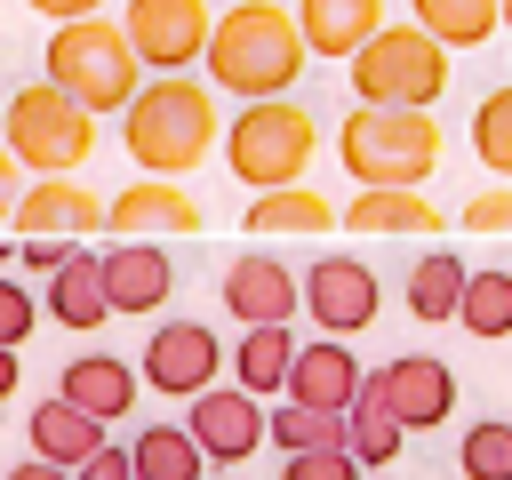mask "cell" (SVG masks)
I'll return each instance as SVG.
<instances>
[{"label":"cell","instance_id":"cell-1","mask_svg":"<svg viewBox=\"0 0 512 480\" xmlns=\"http://www.w3.org/2000/svg\"><path fill=\"white\" fill-rule=\"evenodd\" d=\"M224 136V112H216V88L192 80V72H152L128 104H120V144L144 176H192Z\"/></svg>","mask_w":512,"mask_h":480},{"label":"cell","instance_id":"cell-2","mask_svg":"<svg viewBox=\"0 0 512 480\" xmlns=\"http://www.w3.org/2000/svg\"><path fill=\"white\" fill-rule=\"evenodd\" d=\"M200 64H208V88H224L240 104H264V96H288L312 56H304V32H296V8H280V0H232L208 24Z\"/></svg>","mask_w":512,"mask_h":480},{"label":"cell","instance_id":"cell-3","mask_svg":"<svg viewBox=\"0 0 512 480\" xmlns=\"http://www.w3.org/2000/svg\"><path fill=\"white\" fill-rule=\"evenodd\" d=\"M224 168L248 184V192H280V184H304L312 176V152H320V120L296 104V96H264V104H240L216 136Z\"/></svg>","mask_w":512,"mask_h":480},{"label":"cell","instance_id":"cell-4","mask_svg":"<svg viewBox=\"0 0 512 480\" xmlns=\"http://www.w3.org/2000/svg\"><path fill=\"white\" fill-rule=\"evenodd\" d=\"M48 88H64L80 112H120L136 88H144V64L128 48V32L112 16H72V24H48Z\"/></svg>","mask_w":512,"mask_h":480},{"label":"cell","instance_id":"cell-5","mask_svg":"<svg viewBox=\"0 0 512 480\" xmlns=\"http://www.w3.org/2000/svg\"><path fill=\"white\" fill-rule=\"evenodd\" d=\"M336 160L352 184H400L424 192V176L440 168V120L432 112H392V104H360L336 128Z\"/></svg>","mask_w":512,"mask_h":480},{"label":"cell","instance_id":"cell-6","mask_svg":"<svg viewBox=\"0 0 512 480\" xmlns=\"http://www.w3.org/2000/svg\"><path fill=\"white\" fill-rule=\"evenodd\" d=\"M344 72H352L360 104H392V112H432L448 96V48L416 24H376L344 56Z\"/></svg>","mask_w":512,"mask_h":480},{"label":"cell","instance_id":"cell-7","mask_svg":"<svg viewBox=\"0 0 512 480\" xmlns=\"http://www.w3.org/2000/svg\"><path fill=\"white\" fill-rule=\"evenodd\" d=\"M0 144H8V160H16L24 176H80L88 152H96V112H80L64 88L32 80V88L8 96V112H0Z\"/></svg>","mask_w":512,"mask_h":480},{"label":"cell","instance_id":"cell-8","mask_svg":"<svg viewBox=\"0 0 512 480\" xmlns=\"http://www.w3.org/2000/svg\"><path fill=\"white\" fill-rule=\"evenodd\" d=\"M208 24H216L208 0H128L120 8V32L144 72H192L208 48Z\"/></svg>","mask_w":512,"mask_h":480},{"label":"cell","instance_id":"cell-9","mask_svg":"<svg viewBox=\"0 0 512 480\" xmlns=\"http://www.w3.org/2000/svg\"><path fill=\"white\" fill-rule=\"evenodd\" d=\"M296 296L320 320V336H360L384 312V288H376V272L360 256H320L312 272H296Z\"/></svg>","mask_w":512,"mask_h":480},{"label":"cell","instance_id":"cell-10","mask_svg":"<svg viewBox=\"0 0 512 480\" xmlns=\"http://www.w3.org/2000/svg\"><path fill=\"white\" fill-rule=\"evenodd\" d=\"M184 432L208 464H248L264 448V400L240 392V384H208V392L184 400Z\"/></svg>","mask_w":512,"mask_h":480},{"label":"cell","instance_id":"cell-11","mask_svg":"<svg viewBox=\"0 0 512 480\" xmlns=\"http://www.w3.org/2000/svg\"><path fill=\"white\" fill-rule=\"evenodd\" d=\"M136 368H144V384H152V392L192 400V392H208V384H216L224 344H216V328H208V320H160Z\"/></svg>","mask_w":512,"mask_h":480},{"label":"cell","instance_id":"cell-12","mask_svg":"<svg viewBox=\"0 0 512 480\" xmlns=\"http://www.w3.org/2000/svg\"><path fill=\"white\" fill-rule=\"evenodd\" d=\"M368 392L392 408L400 432H432V424H448V408H456V368L432 360V352H400V360H384V368L368 376Z\"/></svg>","mask_w":512,"mask_h":480},{"label":"cell","instance_id":"cell-13","mask_svg":"<svg viewBox=\"0 0 512 480\" xmlns=\"http://www.w3.org/2000/svg\"><path fill=\"white\" fill-rule=\"evenodd\" d=\"M8 224H16V240H96L104 200L88 192V176H32Z\"/></svg>","mask_w":512,"mask_h":480},{"label":"cell","instance_id":"cell-14","mask_svg":"<svg viewBox=\"0 0 512 480\" xmlns=\"http://www.w3.org/2000/svg\"><path fill=\"white\" fill-rule=\"evenodd\" d=\"M104 232L112 240H184V232H200V200L168 176H136L120 200H104Z\"/></svg>","mask_w":512,"mask_h":480},{"label":"cell","instance_id":"cell-15","mask_svg":"<svg viewBox=\"0 0 512 480\" xmlns=\"http://www.w3.org/2000/svg\"><path fill=\"white\" fill-rule=\"evenodd\" d=\"M224 312H232L240 328H288V320L304 312L296 272H288L280 256H264V248L232 256V264H224Z\"/></svg>","mask_w":512,"mask_h":480},{"label":"cell","instance_id":"cell-16","mask_svg":"<svg viewBox=\"0 0 512 480\" xmlns=\"http://www.w3.org/2000/svg\"><path fill=\"white\" fill-rule=\"evenodd\" d=\"M336 224H344L352 240H440V232H448V216H440L424 192H400V184H360V192L336 208Z\"/></svg>","mask_w":512,"mask_h":480},{"label":"cell","instance_id":"cell-17","mask_svg":"<svg viewBox=\"0 0 512 480\" xmlns=\"http://www.w3.org/2000/svg\"><path fill=\"white\" fill-rule=\"evenodd\" d=\"M360 376H368V368L352 360V344H344V336H312V344H296L280 400H304V408H328V416H344V408L360 400Z\"/></svg>","mask_w":512,"mask_h":480},{"label":"cell","instance_id":"cell-18","mask_svg":"<svg viewBox=\"0 0 512 480\" xmlns=\"http://www.w3.org/2000/svg\"><path fill=\"white\" fill-rule=\"evenodd\" d=\"M104 264V304L112 312H160L168 296H176V264H168V248L160 240H120V248H104L96 256Z\"/></svg>","mask_w":512,"mask_h":480},{"label":"cell","instance_id":"cell-19","mask_svg":"<svg viewBox=\"0 0 512 480\" xmlns=\"http://www.w3.org/2000/svg\"><path fill=\"white\" fill-rule=\"evenodd\" d=\"M24 440H32V456H40V464H56V472H80V464L104 448V424H96L88 408H72L64 392H48V400H32V416H24Z\"/></svg>","mask_w":512,"mask_h":480},{"label":"cell","instance_id":"cell-20","mask_svg":"<svg viewBox=\"0 0 512 480\" xmlns=\"http://www.w3.org/2000/svg\"><path fill=\"white\" fill-rule=\"evenodd\" d=\"M56 392H64L72 408H88L96 424H120V416L136 408V360H120V352H80V360L56 376Z\"/></svg>","mask_w":512,"mask_h":480},{"label":"cell","instance_id":"cell-21","mask_svg":"<svg viewBox=\"0 0 512 480\" xmlns=\"http://www.w3.org/2000/svg\"><path fill=\"white\" fill-rule=\"evenodd\" d=\"M320 232H336V200L312 184H280L248 200V240H320Z\"/></svg>","mask_w":512,"mask_h":480},{"label":"cell","instance_id":"cell-22","mask_svg":"<svg viewBox=\"0 0 512 480\" xmlns=\"http://www.w3.org/2000/svg\"><path fill=\"white\" fill-rule=\"evenodd\" d=\"M384 24V0H296V32H304V56H352L368 32Z\"/></svg>","mask_w":512,"mask_h":480},{"label":"cell","instance_id":"cell-23","mask_svg":"<svg viewBox=\"0 0 512 480\" xmlns=\"http://www.w3.org/2000/svg\"><path fill=\"white\" fill-rule=\"evenodd\" d=\"M40 312H48V320H64V328H104V320H112V304H104V264H96L88 248H72V256L48 272Z\"/></svg>","mask_w":512,"mask_h":480},{"label":"cell","instance_id":"cell-24","mask_svg":"<svg viewBox=\"0 0 512 480\" xmlns=\"http://www.w3.org/2000/svg\"><path fill=\"white\" fill-rule=\"evenodd\" d=\"M408 24L432 32L440 48H488L504 32V8L496 0H408Z\"/></svg>","mask_w":512,"mask_h":480},{"label":"cell","instance_id":"cell-25","mask_svg":"<svg viewBox=\"0 0 512 480\" xmlns=\"http://www.w3.org/2000/svg\"><path fill=\"white\" fill-rule=\"evenodd\" d=\"M224 360H232V384H240V392H256V400H272V392L288 384V360H296V336H288V328H248V336H240V344H232Z\"/></svg>","mask_w":512,"mask_h":480},{"label":"cell","instance_id":"cell-26","mask_svg":"<svg viewBox=\"0 0 512 480\" xmlns=\"http://www.w3.org/2000/svg\"><path fill=\"white\" fill-rule=\"evenodd\" d=\"M400 440H408V432L392 424V408H384V400L368 392V376H360V400L344 408V456H352L360 472H384V464L400 456Z\"/></svg>","mask_w":512,"mask_h":480},{"label":"cell","instance_id":"cell-27","mask_svg":"<svg viewBox=\"0 0 512 480\" xmlns=\"http://www.w3.org/2000/svg\"><path fill=\"white\" fill-rule=\"evenodd\" d=\"M128 464H136V480H208V456L192 448L184 424H144L128 440Z\"/></svg>","mask_w":512,"mask_h":480},{"label":"cell","instance_id":"cell-28","mask_svg":"<svg viewBox=\"0 0 512 480\" xmlns=\"http://www.w3.org/2000/svg\"><path fill=\"white\" fill-rule=\"evenodd\" d=\"M456 296H464V256L456 248H424L408 264V312L416 320H456Z\"/></svg>","mask_w":512,"mask_h":480},{"label":"cell","instance_id":"cell-29","mask_svg":"<svg viewBox=\"0 0 512 480\" xmlns=\"http://www.w3.org/2000/svg\"><path fill=\"white\" fill-rule=\"evenodd\" d=\"M264 440H272L280 456H304V448H344V416H328V408H304V400H272V416H264Z\"/></svg>","mask_w":512,"mask_h":480},{"label":"cell","instance_id":"cell-30","mask_svg":"<svg viewBox=\"0 0 512 480\" xmlns=\"http://www.w3.org/2000/svg\"><path fill=\"white\" fill-rule=\"evenodd\" d=\"M456 320H464V336H480V344L512 336V272H464Z\"/></svg>","mask_w":512,"mask_h":480},{"label":"cell","instance_id":"cell-31","mask_svg":"<svg viewBox=\"0 0 512 480\" xmlns=\"http://www.w3.org/2000/svg\"><path fill=\"white\" fill-rule=\"evenodd\" d=\"M472 152H480V168H488L496 184H512V80L480 96V112H472Z\"/></svg>","mask_w":512,"mask_h":480},{"label":"cell","instance_id":"cell-32","mask_svg":"<svg viewBox=\"0 0 512 480\" xmlns=\"http://www.w3.org/2000/svg\"><path fill=\"white\" fill-rule=\"evenodd\" d=\"M456 464H464V480H512V424H504V416H480V424L464 432Z\"/></svg>","mask_w":512,"mask_h":480},{"label":"cell","instance_id":"cell-33","mask_svg":"<svg viewBox=\"0 0 512 480\" xmlns=\"http://www.w3.org/2000/svg\"><path fill=\"white\" fill-rule=\"evenodd\" d=\"M32 320H40V296H32L16 272H0V344H8V352H24Z\"/></svg>","mask_w":512,"mask_h":480},{"label":"cell","instance_id":"cell-34","mask_svg":"<svg viewBox=\"0 0 512 480\" xmlns=\"http://www.w3.org/2000/svg\"><path fill=\"white\" fill-rule=\"evenodd\" d=\"M464 232H480V240H512V184L472 192V200H464Z\"/></svg>","mask_w":512,"mask_h":480},{"label":"cell","instance_id":"cell-35","mask_svg":"<svg viewBox=\"0 0 512 480\" xmlns=\"http://www.w3.org/2000/svg\"><path fill=\"white\" fill-rule=\"evenodd\" d=\"M280 480H360V464L344 448H304V456L280 464Z\"/></svg>","mask_w":512,"mask_h":480},{"label":"cell","instance_id":"cell-36","mask_svg":"<svg viewBox=\"0 0 512 480\" xmlns=\"http://www.w3.org/2000/svg\"><path fill=\"white\" fill-rule=\"evenodd\" d=\"M72 480H136V464H128V448H112V440H104V448H96Z\"/></svg>","mask_w":512,"mask_h":480},{"label":"cell","instance_id":"cell-37","mask_svg":"<svg viewBox=\"0 0 512 480\" xmlns=\"http://www.w3.org/2000/svg\"><path fill=\"white\" fill-rule=\"evenodd\" d=\"M16 256H24L32 272H56V264L72 256V240H16Z\"/></svg>","mask_w":512,"mask_h":480},{"label":"cell","instance_id":"cell-38","mask_svg":"<svg viewBox=\"0 0 512 480\" xmlns=\"http://www.w3.org/2000/svg\"><path fill=\"white\" fill-rule=\"evenodd\" d=\"M32 16H48V24H72V16H104V0H24Z\"/></svg>","mask_w":512,"mask_h":480},{"label":"cell","instance_id":"cell-39","mask_svg":"<svg viewBox=\"0 0 512 480\" xmlns=\"http://www.w3.org/2000/svg\"><path fill=\"white\" fill-rule=\"evenodd\" d=\"M16 200H24V192H16V160H8V144H0V224L16 216Z\"/></svg>","mask_w":512,"mask_h":480},{"label":"cell","instance_id":"cell-40","mask_svg":"<svg viewBox=\"0 0 512 480\" xmlns=\"http://www.w3.org/2000/svg\"><path fill=\"white\" fill-rule=\"evenodd\" d=\"M8 480H72V472H56V464H40V456H24V464H16Z\"/></svg>","mask_w":512,"mask_h":480},{"label":"cell","instance_id":"cell-41","mask_svg":"<svg viewBox=\"0 0 512 480\" xmlns=\"http://www.w3.org/2000/svg\"><path fill=\"white\" fill-rule=\"evenodd\" d=\"M16 376H24V368H16V352H8V344H0V400H8V392H16Z\"/></svg>","mask_w":512,"mask_h":480},{"label":"cell","instance_id":"cell-42","mask_svg":"<svg viewBox=\"0 0 512 480\" xmlns=\"http://www.w3.org/2000/svg\"><path fill=\"white\" fill-rule=\"evenodd\" d=\"M496 8H504V32H512V0H496Z\"/></svg>","mask_w":512,"mask_h":480},{"label":"cell","instance_id":"cell-43","mask_svg":"<svg viewBox=\"0 0 512 480\" xmlns=\"http://www.w3.org/2000/svg\"><path fill=\"white\" fill-rule=\"evenodd\" d=\"M8 248H16V240H0V256H8Z\"/></svg>","mask_w":512,"mask_h":480},{"label":"cell","instance_id":"cell-44","mask_svg":"<svg viewBox=\"0 0 512 480\" xmlns=\"http://www.w3.org/2000/svg\"><path fill=\"white\" fill-rule=\"evenodd\" d=\"M216 480H224V472H216Z\"/></svg>","mask_w":512,"mask_h":480}]
</instances>
